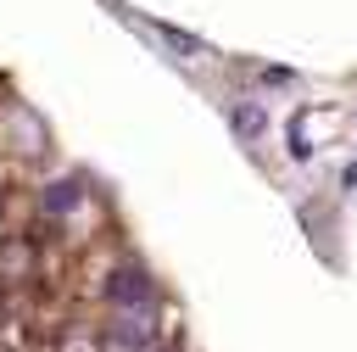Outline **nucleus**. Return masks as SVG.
Here are the masks:
<instances>
[{"mask_svg":"<svg viewBox=\"0 0 357 352\" xmlns=\"http://www.w3.org/2000/svg\"><path fill=\"white\" fill-rule=\"evenodd\" d=\"M234 129H240V134H251V129H257V112H251V106H240V112H234Z\"/></svg>","mask_w":357,"mask_h":352,"instance_id":"2","label":"nucleus"},{"mask_svg":"<svg viewBox=\"0 0 357 352\" xmlns=\"http://www.w3.org/2000/svg\"><path fill=\"white\" fill-rule=\"evenodd\" d=\"M123 341H145V324H134V318H123V330H117Z\"/></svg>","mask_w":357,"mask_h":352,"instance_id":"3","label":"nucleus"},{"mask_svg":"<svg viewBox=\"0 0 357 352\" xmlns=\"http://www.w3.org/2000/svg\"><path fill=\"white\" fill-rule=\"evenodd\" d=\"M112 291H117L123 302H128V296H134V302H145V296H151V285H145V274H117V285H112Z\"/></svg>","mask_w":357,"mask_h":352,"instance_id":"1","label":"nucleus"}]
</instances>
